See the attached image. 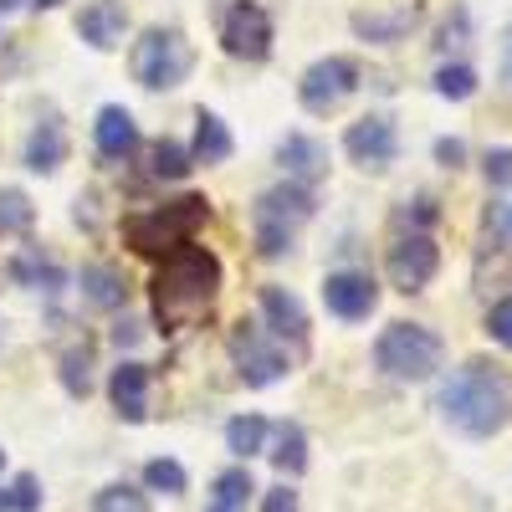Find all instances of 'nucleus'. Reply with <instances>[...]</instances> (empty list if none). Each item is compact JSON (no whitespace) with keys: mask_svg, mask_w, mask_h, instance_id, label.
Segmentation results:
<instances>
[{"mask_svg":"<svg viewBox=\"0 0 512 512\" xmlns=\"http://www.w3.org/2000/svg\"><path fill=\"white\" fill-rule=\"evenodd\" d=\"M436 159H441L446 169H456V164L466 159V149H461V139H441V144H436Z\"/></svg>","mask_w":512,"mask_h":512,"instance_id":"obj_35","label":"nucleus"},{"mask_svg":"<svg viewBox=\"0 0 512 512\" xmlns=\"http://www.w3.org/2000/svg\"><path fill=\"white\" fill-rule=\"evenodd\" d=\"M262 441H267V420L262 415H236L226 425V446L236 456H256V451H262Z\"/></svg>","mask_w":512,"mask_h":512,"instance_id":"obj_24","label":"nucleus"},{"mask_svg":"<svg viewBox=\"0 0 512 512\" xmlns=\"http://www.w3.org/2000/svg\"><path fill=\"white\" fill-rule=\"evenodd\" d=\"M272 461H277V472L282 477H297L308 466V436H303V425H277V446H272Z\"/></svg>","mask_w":512,"mask_h":512,"instance_id":"obj_21","label":"nucleus"},{"mask_svg":"<svg viewBox=\"0 0 512 512\" xmlns=\"http://www.w3.org/2000/svg\"><path fill=\"white\" fill-rule=\"evenodd\" d=\"M123 31H128L123 0H93V6H82V16H77V36L98 52H113L123 41Z\"/></svg>","mask_w":512,"mask_h":512,"instance_id":"obj_13","label":"nucleus"},{"mask_svg":"<svg viewBox=\"0 0 512 512\" xmlns=\"http://www.w3.org/2000/svg\"><path fill=\"white\" fill-rule=\"evenodd\" d=\"M487 333L497 338L502 349H512V297H507V303H497V308L487 313Z\"/></svg>","mask_w":512,"mask_h":512,"instance_id":"obj_31","label":"nucleus"},{"mask_svg":"<svg viewBox=\"0 0 512 512\" xmlns=\"http://www.w3.org/2000/svg\"><path fill=\"white\" fill-rule=\"evenodd\" d=\"M262 512H297V492H287V487L267 492V497H262Z\"/></svg>","mask_w":512,"mask_h":512,"instance_id":"obj_34","label":"nucleus"},{"mask_svg":"<svg viewBox=\"0 0 512 512\" xmlns=\"http://www.w3.org/2000/svg\"><path fill=\"white\" fill-rule=\"evenodd\" d=\"M98 149L103 159H128L139 149V128H134V113L128 108H103L98 113Z\"/></svg>","mask_w":512,"mask_h":512,"instance_id":"obj_18","label":"nucleus"},{"mask_svg":"<svg viewBox=\"0 0 512 512\" xmlns=\"http://www.w3.org/2000/svg\"><path fill=\"white\" fill-rule=\"evenodd\" d=\"M441 359H446V344L425 323H390L374 344V364L390 379H431Z\"/></svg>","mask_w":512,"mask_h":512,"instance_id":"obj_5","label":"nucleus"},{"mask_svg":"<svg viewBox=\"0 0 512 512\" xmlns=\"http://www.w3.org/2000/svg\"><path fill=\"white\" fill-rule=\"evenodd\" d=\"M415 21H420V11H415V6H395V11H359V16H354V36L379 41V47H390V41H400Z\"/></svg>","mask_w":512,"mask_h":512,"instance_id":"obj_17","label":"nucleus"},{"mask_svg":"<svg viewBox=\"0 0 512 512\" xmlns=\"http://www.w3.org/2000/svg\"><path fill=\"white\" fill-rule=\"evenodd\" d=\"M216 292H221V262L205 246L185 241V246L169 251L154 272V318L164 323V333L185 328L216 303Z\"/></svg>","mask_w":512,"mask_h":512,"instance_id":"obj_1","label":"nucleus"},{"mask_svg":"<svg viewBox=\"0 0 512 512\" xmlns=\"http://www.w3.org/2000/svg\"><path fill=\"white\" fill-rule=\"evenodd\" d=\"M354 88H359V67H354L349 57H323V62H313V67L303 72V82H297V98H303L308 113H328V108L344 103Z\"/></svg>","mask_w":512,"mask_h":512,"instance_id":"obj_7","label":"nucleus"},{"mask_svg":"<svg viewBox=\"0 0 512 512\" xmlns=\"http://www.w3.org/2000/svg\"><path fill=\"white\" fill-rule=\"evenodd\" d=\"M108 395H113V410L123 420H144L149 415V369L144 364H118L113 379H108Z\"/></svg>","mask_w":512,"mask_h":512,"instance_id":"obj_15","label":"nucleus"},{"mask_svg":"<svg viewBox=\"0 0 512 512\" xmlns=\"http://www.w3.org/2000/svg\"><path fill=\"white\" fill-rule=\"evenodd\" d=\"M31 6H36V11H52V6H57V0H31Z\"/></svg>","mask_w":512,"mask_h":512,"instance_id":"obj_38","label":"nucleus"},{"mask_svg":"<svg viewBox=\"0 0 512 512\" xmlns=\"http://www.w3.org/2000/svg\"><path fill=\"white\" fill-rule=\"evenodd\" d=\"M251 492H256L251 472H246V466H231V472L216 477V497H210V512H241Z\"/></svg>","mask_w":512,"mask_h":512,"instance_id":"obj_22","label":"nucleus"},{"mask_svg":"<svg viewBox=\"0 0 512 512\" xmlns=\"http://www.w3.org/2000/svg\"><path fill=\"white\" fill-rule=\"evenodd\" d=\"M487 180L512 185V149H487Z\"/></svg>","mask_w":512,"mask_h":512,"instance_id":"obj_32","label":"nucleus"},{"mask_svg":"<svg viewBox=\"0 0 512 512\" xmlns=\"http://www.w3.org/2000/svg\"><path fill=\"white\" fill-rule=\"evenodd\" d=\"M308 216H313V195H308V185L287 180V185L267 190L262 200H256V210H251L256 251H262V256H282V251H292V241H297V231L308 226Z\"/></svg>","mask_w":512,"mask_h":512,"instance_id":"obj_4","label":"nucleus"},{"mask_svg":"<svg viewBox=\"0 0 512 512\" xmlns=\"http://www.w3.org/2000/svg\"><path fill=\"white\" fill-rule=\"evenodd\" d=\"M134 338H139V323H118V328H113V344H118V349L134 344Z\"/></svg>","mask_w":512,"mask_h":512,"instance_id":"obj_36","label":"nucleus"},{"mask_svg":"<svg viewBox=\"0 0 512 512\" xmlns=\"http://www.w3.org/2000/svg\"><path fill=\"white\" fill-rule=\"evenodd\" d=\"M31 226V200L21 190H0V236H16Z\"/></svg>","mask_w":512,"mask_h":512,"instance_id":"obj_26","label":"nucleus"},{"mask_svg":"<svg viewBox=\"0 0 512 512\" xmlns=\"http://www.w3.org/2000/svg\"><path fill=\"white\" fill-rule=\"evenodd\" d=\"M436 93H441V98H456V103H461V98H472V93H477V72H472V67H461V62L441 67V72H436Z\"/></svg>","mask_w":512,"mask_h":512,"instance_id":"obj_27","label":"nucleus"},{"mask_svg":"<svg viewBox=\"0 0 512 512\" xmlns=\"http://www.w3.org/2000/svg\"><path fill=\"white\" fill-rule=\"evenodd\" d=\"M62 154H67L62 128H57V123H36L31 139H26V164L36 169V175H52V169L62 164Z\"/></svg>","mask_w":512,"mask_h":512,"instance_id":"obj_20","label":"nucleus"},{"mask_svg":"<svg viewBox=\"0 0 512 512\" xmlns=\"http://www.w3.org/2000/svg\"><path fill=\"white\" fill-rule=\"evenodd\" d=\"M231 359H236V369H241V379L246 384H272V379H282L287 374V354L277 349V344H267L262 333H251L246 323L231 333Z\"/></svg>","mask_w":512,"mask_h":512,"instance_id":"obj_10","label":"nucleus"},{"mask_svg":"<svg viewBox=\"0 0 512 512\" xmlns=\"http://www.w3.org/2000/svg\"><path fill=\"white\" fill-rule=\"evenodd\" d=\"M11 502H16L21 512H31V507L41 502V487H36V477H16V487H11Z\"/></svg>","mask_w":512,"mask_h":512,"instance_id":"obj_33","label":"nucleus"},{"mask_svg":"<svg viewBox=\"0 0 512 512\" xmlns=\"http://www.w3.org/2000/svg\"><path fill=\"white\" fill-rule=\"evenodd\" d=\"M436 267H441V251H436V241L425 231H410V236H400L390 246V282L400 292H420L425 282L436 277Z\"/></svg>","mask_w":512,"mask_h":512,"instance_id":"obj_9","label":"nucleus"},{"mask_svg":"<svg viewBox=\"0 0 512 512\" xmlns=\"http://www.w3.org/2000/svg\"><path fill=\"white\" fill-rule=\"evenodd\" d=\"M190 164H195L190 149L175 144V139H159V144L149 149V175H154V180H185Z\"/></svg>","mask_w":512,"mask_h":512,"instance_id":"obj_23","label":"nucleus"},{"mask_svg":"<svg viewBox=\"0 0 512 512\" xmlns=\"http://www.w3.org/2000/svg\"><path fill=\"white\" fill-rule=\"evenodd\" d=\"M82 292H88V303L98 308H118L123 303V287L108 267H82Z\"/></svg>","mask_w":512,"mask_h":512,"instance_id":"obj_25","label":"nucleus"},{"mask_svg":"<svg viewBox=\"0 0 512 512\" xmlns=\"http://www.w3.org/2000/svg\"><path fill=\"white\" fill-rule=\"evenodd\" d=\"M262 318H267V333L282 338V344H303L308 338V313H303V303H297L287 287H267L262 292Z\"/></svg>","mask_w":512,"mask_h":512,"instance_id":"obj_14","label":"nucleus"},{"mask_svg":"<svg viewBox=\"0 0 512 512\" xmlns=\"http://www.w3.org/2000/svg\"><path fill=\"white\" fill-rule=\"evenodd\" d=\"M221 41H226V52L241 57V62H262L272 52V21L262 6H251V0H241V6L226 11L221 21Z\"/></svg>","mask_w":512,"mask_h":512,"instance_id":"obj_8","label":"nucleus"},{"mask_svg":"<svg viewBox=\"0 0 512 512\" xmlns=\"http://www.w3.org/2000/svg\"><path fill=\"white\" fill-rule=\"evenodd\" d=\"M507 88H512V41H507Z\"/></svg>","mask_w":512,"mask_h":512,"instance_id":"obj_40","label":"nucleus"},{"mask_svg":"<svg viewBox=\"0 0 512 512\" xmlns=\"http://www.w3.org/2000/svg\"><path fill=\"white\" fill-rule=\"evenodd\" d=\"M210 216V205L200 195H185L164 210H144V216H128L123 221V241L134 246L139 256H169L175 246H185L195 236V226Z\"/></svg>","mask_w":512,"mask_h":512,"instance_id":"obj_3","label":"nucleus"},{"mask_svg":"<svg viewBox=\"0 0 512 512\" xmlns=\"http://www.w3.org/2000/svg\"><path fill=\"white\" fill-rule=\"evenodd\" d=\"M344 149H349L354 164L384 169V164L395 159V123H390V118H359L349 134H344Z\"/></svg>","mask_w":512,"mask_h":512,"instance_id":"obj_12","label":"nucleus"},{"mask_svg":"<svg viewBox=\"0 0 512 512\" xmlns=\"http://www.w3.org/2000/svg\"><path fill=\"white\" fill-rule=\"evenodd\" d=\"M323 303H328V313H333V318L359 323V318H369V313H374L379 287H374V277H369V272H328V277H323Z\"/></svg>","mask_w":512,"mask_h":512,"instance_id":"obj_11","label":"nucleus"},{"mask_svg":"<svg viewBox=\"0 0 512 512\" xmlns=\"http://www.w3.org/2000/svg\"><path fill=\"white\" fill-rule=\"evenodd\" d=\"M282 169H287V180L313 185L323 169H328V149L318 139H308V134H287L282 139Z\"/></svg>","mask_w":512,"mask_h":512,"instance_id":"obj_16","label":"nucleus"},{"mask_svg":"<svg viewBox=\"0 0 512 512\" xmlns=\"http://www.w3.org/2000/svg\"><path fill=\"white\" fill-rule=\"evenodd\" d=\"M441 415L466 436H497L507 415H512V384L487 369V364H466L461 374H451L436 395Z\"/></svg>","mask_w":512,"mask_h":512,"instance_id":"obj_2","label":"nucleus"},{"mask_svg":"<svg viewBox=\"0 0 512 512\" xmlns=\"http://www.w3.org/2000/svg\"><path fill=\"white\" fill-rule=\"evenodd\" d=\"M144 482H149L154 492H185V466L169 461V456H159V461L144 466Z\"/></svg>","mask_w":512,"mask_h":512,"instance_id":"obj_29","label":"nucleus"},{"mask_svg":"<svg viewBox=\"0 0 512 512\" xmlns=\"http://www.w3.org/2000/svg\"><path fill=\"white\" fill-rule=\"evenodd\" d=\"M93 512H149V497L144 492H134V487H103L98 492V502H93Z\"/></svg>","mask_w":512,"mask_h":512,"instance_id":"obj_28","label":"nucleus"},{"mask_svg":"<svg viewBox=\"0 0 512 512\" xmlns=\"http://www.w3.org/2000/svg\"><path fill=\"white\" fill-rule=\"evenodd\" d=\"M21 6V0H0V16H6V11H16Z\"/></svg>","mask_w":512,"mask_h":512,"instance_id":"obj_39","label":"nucleus"},{"mask_svg":"<svg viewBox=\"0 0 512 512\" xmlns=\"http://www.w3.org/2000/svg\"><path fill=\"white\" fill-rule=\"evenodd\" d=\"M190 62H195L190 57V41L180 31L154 26V31H144L134 41V77L144 82V88H159V93L180 88V82L190 77Z\"/></svg>","mask_w":512,"mask_h":512,"instance_id":"obj_6","label":"nucleus"},{"mask_svg":"<svg viewBox=\"0 0 512 512\" xmlns=\"http://www.w3.org/2000/svg\"><path fill=\"white\" fill-rule=\"evenodd\" d=\"M11 507H16V502H11V492H6V487H0V512H11Z\"/></svg>","mask_w":512,"mask_h":512,"instance_id":"obj_37","label":"nucleus"},{"mask_svg":"<svg viewBox=\"0 0 512 512\" xmlns=\"http://www.w3.org/2000/svg\"><path fill=\"white\" fill-rule=\"evenodd\" d=\"M190 159L195 164H221L231 159V128L216 118V113H195V144H190Z\"/></svg>","mask_w":512,"mask_h":512,"instance_id":"obj_19","label":"nucleus"},{"mask_svg":"<svg viewBox=\"0 0 512 512\" xmlns=\"http://www.w3.org/2000/svg\"><path fill=\"white\" fill-rule=\"evenodd\" d=\"M0 466H6V451H0Z\"/></svg>","mask_w":512,"mask_h":512,"instance_id":"obj_41","label":"nucleus"},{"mask_svg":"<svg viewBox=\"0 0 512 512\" xmlns=\"http://www.w3.org/2000/svg\"><path fill=\"white\" fill-rule=\"evenodd\" d=\"M62 384L72 395H88L93 390V374H88V354H67L62 359Z\"/></svg>","mask_w":512,"mask_h":512,"instance_id":"obj_30","label":"nucleus"}]
</instances>
